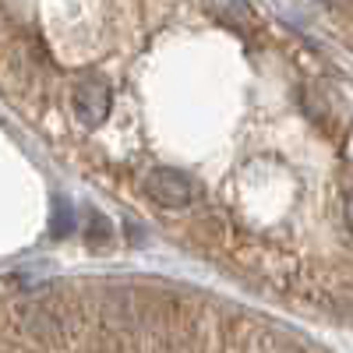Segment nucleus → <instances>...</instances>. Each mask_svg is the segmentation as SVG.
Returning <instances> with one entry per match:
<instances>
[{
    "instance_id": "obj_1",
    "label": "nucleus",
    "mask_w": 353,
    "mask_h": 353,
    "mask_svg": "<svg viewBox=\"0 0 353 353\" xmlns=\"http://www.w3.org/2000/svg\"><path fill=\"white\" fill-rule=\"evenodd\" d=\"M145 191H149L152 201H159L163 209H184V205L191 201V181L181 173V170H152L149 176H145Z\"/></svg>"
},
{
    "instance_id": "obj_2",
    "label": "nucleus",
    "mask_w": 353,
    "mask_h": 353,
    "mask_svg": "<svg viewBox=\"0 0 353 353\" xmlns=\"http://www.w3.org/2000/svg\"><path fill=\"white\" fill-rule=\"evenodd\" d=\"M74 117L88 128H99L110 117V88L103 81H81L74 88Z\"/></svg>"
},
{
    "instance_id": "obj_3",
    "label": "nucleus",
    "mask_w": 353,
    "mask_h": 353,
    "mask_svg": "<svg viewBox=\"0 0 353 353\" xmlns=\"http://www.w3.org/2000/svg\"><path fill=\"white\" fill-rule=\"evenodd\" d=\"M53 237H64V233H71V205L68 198H57L53 201Z\"/></svg>"
},
{
    "instance_id": "obj_4",
    "label": "nucleus",
    "mask_w": 353,
    "mask_h": 353,
    "mask_svg": "<svg viewBox=\"0 0 353 353\" xmlns=\"http://www.w3.org/2000/svg\"><path fill=\"white\" fill-rule=\"evenodd\" d=\"M346 226L353 230V191L346 194Z\"/></svg>"
},
{
    "instance_id": "obj_5",
    "label": "nucleus",
    "mask_w": 353,
    "mask_h": 353,
    "mask_svg": "<svg viewBox=\"0 0 353 353\" xmlns=\"http://www.w3.org/2000/svg\"><path fill=\"white\" fill-rule=\"evenodd\" d=\"M321 4H339V0H321Z\"/></svg>"
}]
</instances>
